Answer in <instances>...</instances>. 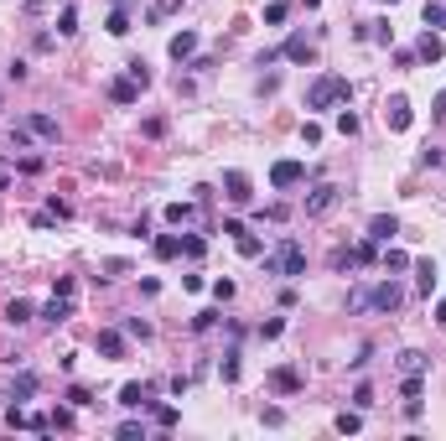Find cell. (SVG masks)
<instances>
[{
	"label": "cell",
	"mask_w": 446,
	"mask_h": 441,
	"mask_svg": "<svg viewBox=\"0 0 446 441\" xmlns=\"http://www.w3.org/2000/svg\"><path fill=\"white\" fill-rule=\"evenodd\" d=\"M405 306V291L395 280H379V286H353L348 291V312H379V317H395Z\"/></svg>",
	"instance_id": "1"
},
{
	"label": "cell",
	"mask_w": 446,
	"mask_h": 441,
	"mask_svg": "<svg viewBox=\"0 0 446 441\" xmlns=\"http://www.w3.org/2000/svg\"><path fill=\"white\" fill-rule=\"evenodd\" d=\"M265 275H285V280H296V275H306V249L291 239V234H281V244L275 249H265Z\"/></svg>",
	"instance_id": "2"
},
{
	"label": "cell",
	"mask_w": 446,
	"mask_h": 441,
	"mask_svg": "<svg viewBox=\"0 0 446 441\" xmlns=\"http://www.w3.org/2000/svg\"><path fill=\"white\" fill-rule=\"evenodd\" d=\"M353 99V83L342 73H322L312 89H306V109H332V104H348Z\"/></svg>",
	"instance_id": "3"
},
{
	"label": "cell",
	"mask_w": 446,
	"mask_h": 441,
	"mask_svg": "<svg viewBox=\"0 0 446 441\" xmlns=\"http://www.w3.org/2000/svg\"><path fill=\"white\" fill-rule=\"evenodd\" d=\"M338 203H342V187H332V182L312 187V192H306V218H322V213H332Z\"/></svg>",
	"instance_id": "4"
},
{
	"label": "cell",
	"mask_w": 446,
	"mask_h": 441,
	"mask_svg": "<svg viewBox=\"0 0 446 441\" xmlns=\"http://www.w3.org/2000/svg\"><path fill=\"white\" fill-rule=\"evenodd\" d=\"M306 182V166L301 161H275L270 166V187H281V192H285V187H301Z\"/></svg>",
	"instance_id": "5"
},
{
	"label": "cell",
	"mask_w": 446,
	"mask_h": 441,
	"mask_svg": "<svg viewBox=\"0 0 446 441\" xmlns=\"http://www.w3.org/2000/svg\"><path fill=\"white\" fill-rule=\"evenodd\" d=\"M384 120H389V130H410V99H405V93H389Z\"/></svg>",
	"instance_id": "6"
},
{
	"label": "cell",
	"mask_w": 446,
	"mask_h": 441,
	"mask_svg": "<svg viewBox=\"0 0 446 441\" xmlns=\"http://www.w3.org/2000/svg\"><path fill=\"white\" fill-rule=\"evenodd\" d=\"M21 130L36 135V140H58V120L52 115H21Z\"/></svg>",
	"instance_id": "7"
},
{
	"label": "cell",
	"mask_w": 446,
	"mask_h": 441,
	"mask_svg": "<svg viewBox=\"0 0 446 441\" xmlns=\"http://www.w3.org/2000/svg\"><path fill=\"white\" fill-rule=\"evenodd\" d=\"M395 234H399V218H395V213H374V218H368V239H374V244H389Z\"/></svg>",
	"instance_id": "8"
},
{
	"label": "cell",
	"mask_w": 446,
	"mask_h": 441,
	"mask_svg": "<svg viewBox=\"0 0 446 441\" xmlns=\"http://www.w3.org/2000/svg\"><path fill=\"white\" fill-rule=\"evenodd\" d=\"M99 359H125V332H115V327H104V332L94 337Z\"/></svg>",
	"instance_id": "9"
},
{
	"label": "cell",
	"mask_w": 446,
	"mask_h": 441,
	"mask_svg": "<svg viewBox=\"0 0 446 441\" xmlns=\"http://www.w3.org/2000/svg\"><path fill=\"white\" fill-rule=\"evenodd\" d=\"M223 187H228V192H223L228 203H249V198H255V192H249V177H244V172H223Z\"/></svg>",
	"instance_id": "10"
},
{
	"label": "cell",
	"mask_w": 446,
	"mask_h": 441,
	"mask_svg": "<svg viewBox=\"0 0 446 441\" xmlns=\"http://www.w3.org/2000/svg\"><path fill=\"white\" fill-rule=\"evenodd\" d=\"M109 99H115V104H135V99H141V83H135V78L125 73V78H115V83H109Z\"/></svg>",
	"instance_id": "11"
},
{
	"label": "cell",
	"mask_w": 446,
	"mask_h": 441,
	"mask_svg": "<svg viewBox=\"0 0 446 441\" xmlns=\"http://www.w3.org/2000/svg\"><path fill=\"white\" fill-rule=\"evenodd\" d=\"M166 52H172V58H176V63H187V58H192V52H198V32H176V36H172V42H166Z\"/></svg>",
	"instance_id": "12"
},
{
	"label": "cell",
	"mask_w": 446,
	"mask_h": 441,
	"mask_svg": "<svg viewBox=\"0 0 446 441\" xmlns=\"http://www.w3.org/2000/svg\"><path fill=\"white\" fill-rule=\"evenodd\" d=\"M441 52H446V42L436 32H425L421 42H415V58H421V63H441Z\"/></svg>",
	"instance_id": "13"
},
{
	"label": "cell",
	"mask_w": 446,
	"mask_h": 441,
	"mask_svg": "<svg viewBox=\"0 0 446 441\" xmlns=\"http://www.w3.org/2000/svg\"><path fill=\"white\" fill-rule=\"evenodd\" d=\"M68 317H73V302H68V296H52V302H47V306H42V322H47V327H58V322H68Z\"/></svg>",
	"instance_id": "14"
},
{
	"label": "cell",
	"mask_w": 446,
	"mask_h": 441,
	"mask_svg": "<svg viewBox=\"0 0 446 441\" xmlns=\"http://www.w3.org/2000/svg\"><path fill=\"white\" fill-rule=\"evenodd\" d=\"M32 395H36V374H32V369H21V374L11 379V400H16V405H26Z\"/></svg>",
	"instance_id": "15"
},
{
	"label": "cell",
	"mask_w": 446,
	"mask_h": 441,
	"mask_svg": "<svg viewBox=\"0 0 446 441\" xmlns=\"http://www.w3.org/2000/svg\"><path fill=\"white\" fill-rule=\"evenodd\" d=\"M119 405L125 410H145L151 405V389H145V384H125V389H119Z\"/></svg>",
	"instance_id": "16"
},
{
	"label": "cell",
	"mask_w": 446,
	"mask_h": 441,
	"mask_svg": "<svg viewBox=\"0 0 446 441\" xmlns=\"http://www.w3.org/2000/svg\"><path fill=\"white\" fill-rule=\"evenodd\" d=\"M192 218H198V198H192V203H172V208H166V223H172V229H187Z\"/></svg>",
	"instance_id": "17"
},
{
	"label": "cell",
	"mask_w": 446,
	"mask_h": 441,
	"mask_svg": "<svg viewBox=\"0 0 446 441\" xmlns=\"http://www.w3.org/2000/svg\"><path fill=\"white\" fill-rule=\"evenodd\" d=\"M32 317H36V306L26 302V296H16V302L5 306V322H11V327H26V322H32Z\"/></svg>",
	"instance_id": "18"
},
{
	"label": "cell",
	"mask_w": 446,
	"mask_h": 441,
	"mask_svg": "<svg viewBox=\"0 0 446 441\" xmlns=\"http://www.w3.org/2000/svg\"><path fill=\"white\" fill-rule=\"evenodd\" d=\"M399 374H425V363H431V359H425V353L421 348H405V353H399Z\"/></svg>",
	"instance_id": "19"
},
{
	"label": "cell",
	"mask_w": 446,
	"mask_h": 441,
	"mask_svg": "<svg viewBox=\"0 0 446 441\" xmlns=\"http://www.w3.org/2000/svg\"><path fill=\"white\" fill-rule=\"evenodd\" d=\"M281 58H291V63H312V42H306V36H291V42L281 47Z\"/></svg>",
	"instance_id": "20"
},
{
	"label": "cell",
	"mask_w": 446,
	"mask_h": 441,
	"mask_svg": "<svg viewBox=\"0 0 446 441\" xmlns=\"http://www.w3.org/2000/svg\"><path fill=\"white\" fill-rule=\"evenodd\" d=\"M270 384L281 389V395H296V389H301V374H296V369H275V374H270Z\"/></svg>",
	"instance_id": "21"
},
{
	"label": "cell",
	"mask_w": 446,
	"mask_h": 441,
	"mask_svg": "<svg viewBox=\"0 0 446 441\" xmlns=\"http://www.w3.org/2000/svg\"><path fill=\"white\" fill-rule=\"evenodd\" d=\"M415 286H421L425 296L436 291V260H415Z\"/></svg>",
	"instance_id": "22"
},
{
	"label": "cell",
	"mask_w": 446,
	"mask_h": 441,
	"mask_svg": "<svg viewBox=\"0 0 446 441\" xmlns=\"http://www.w3.org/2000/svg\"><path fill=\"white\" fill-rule=\"evenodd\" d=\"M358 36H364V42H379V47H389V42H395V32H389L384 21H368V26H358Z\"/></svg>",
	"instance_id": "23"
},
{
	"label": "cell",
	"mask_w": 446,
	"mask_h": 441,
	"mask_svg": "<svg viewBox=\"0 0 446 441\" xmlns=\"http://www.w3.org/2000/svg\"><path fill=\"white\" fill-rule=\"evenodd\" d=\"M182 255V239H176V234H161V239H156V260H176Z\"/></svg>",
	"instance_id": "24"
},
{
	"label": "cell",
	"mask_w": 446,
	"mask_h": 441,
	"mask_svg": "<svg viewBox=\"0 0 446 441\" xmlns=\"http://www.w3.org/2000/svg\"><path fill=\"white\" fill-rule=\"evenodd\" d=\"M332 426H338V431H342V436H353V431L364 426V410H342V416H338V420H332Z\"/></svg>",
	"instance_id": "25"
},
{
	"label": "cell",
	"mask_w": 446,
	"mask_h": 441,
	"mask_svg": "<svg viewBox=\"0 0 446 441\" xmlns=\"http://www.w3.org/2000/svg\"><path fill=\"white\" fill-rule=\"evenodd\" d=\"M425 26H446V0H425Z\"/></svg>",
	"instance_id": "26"
},
{
	"label": "cell",
	"mask_w": 446,
	"mask_h": 441,
	"mask_svg": "<svg viewBox=\"0 0 446 441\" xmlns=\"http://www.w3.org/2000/svg\"><path fill=\"white\" fill-rule=\"evenodd\" d=\"M125 32H130V11L115 5V11H109V36H125Z\"/></svg>",
	"instance_id": "27"
},
{
	"label": "cell",
	"mask_w": 446,
	"mask_h": 441,
	"mask_svg": "<svg viewBox=\"0 0 446 441\" xmlns=\"http://www.w3.org/2000/svg\"><path fill=\"white\" fill-rule=\"evenodd\" d=\"M239 255H244V260H259V255H265V244H259L255 234H239Z\"/></svg>",
	"instance_id": "28"
},
{
	"label": "cell",
	"mask_w": 446,
	"mask_h": 441,
	"mask_svg": "<svg viewBox=\"0 0 446 441\" xmlns=\"http://www.w3.org/2000/svg\"><path fill=\"white\" fill-rule=\"evenodd\" d=\"M176 11H182V0H156L145 16H151V21H166V16H176Z\"/></svg>",
	"instance_id": "29"
},
{
	"label": "cell",
	"mask_w": 446,
	"mask_h": 441,
	"mask_svg": "<svg viewBox=\"0 0 446 441\" xmlns=\"http://www.w3.org/2000/svg\"><path fill=\"white\" fill-rule=\"evenodd\" d=\"M410 265H415V260L405 255V249H389V255H384V270H410Z\"/></svg>",
	"instance_id": "30"
},
{
	"label": "cell",
	"mask_w": 446,
	"mask_h": 441,
	"mask_svg": "<svg viewBox=\"0 0 446 441\" xmlns=\"http://www.w3.org/2000/svg\"><path fill=\"white\" fill-rule=\"evenodd\" d=\"M73 32H78V11H73V5H68V11L58 16V36H73Z\"/></svg>",
	"instance_id": "31"
},
{
	"label": "cell",
	"mask_w": 446,
	"mask_h": 441,
	"mask_svg": "<svg viewBox=\"0 0 446 441\" xmlns=\"http://www.w3.org/2000/svg\"><path fill=\"white\" fill-rule=\"evenodd\" d=\"M374 405V384H358V389H353V410H368Z\"/></svg>",
	"instance_id": "32"
},
{
	"label": "cell",
	"mask_w": 446,
	"mask_h": 441,
	"mask_svg": "<svg viewBox=\"0 0 446 441\" xmlns=\"http://www.w3.org/2000/svg\"><path fill=\"white\" fill-rule=\"evenodd\" d=\"M68 405H73V410H83V405H94V395H89L83 384H73V389H68Z\"/></svg>",
	"instance_id": "33"
},
{
	"label": "cell",
	"mask_w": 446,
	"mask_h": 441,
	"mask_svg": "<svg viewBox=\"0 0 446 441\" xmlns=\"http://www.w3.org/2000/svg\"><path fill=\"white\" fill-rule=\"evenodd\" d=\"M125 73H130V78H135V83H141V89H145V83H151V68H145L141 58H135V63H125Z\"/></svg>",
	"instance_id": "34"
},
{
	"label": "cell",
	"mask_w": 446,
	"mask_h": 441,
	"mask_svg": "<svg viewBox=\"0 0 446 441\" xmlns=\"http://www.w3.org/2000/svg\"><path fill=\"white\" fill-rule=\"evenodd\" d=\"M213 327H218V312H198L192 317V332H213Z\"/></svg>",
	"instance_id": "35"
},
{
	"label": "cell",
	"mask_w": 446,
	"mask_h": 441,
	"mask_svg": "<svg viewBox=\"0 0 446 441\" xmlns=\"http://www.w3.org/2000/svg\"><path fill=\"white\" fill-rule=\"evenodd\" d=\"M125 337H151V322H141V317H125Z\"/></svg>",
	"instance_id": "36"
},
{
	"label": "cell",
	"mask_w": 446,
	"mask_h": 441,
	"mask_svg": "<svg viewBox=\"0 0 446 441\" xmlns=\"http://www.w3.org/2000/svg\"><path fill=\"white\" fill-rule=\"evenodd\" d=\"M156 426L172 431V426H176V405H156Z\"/></svg>",
	"instance_id": "37"
},
{
	"label": "cell",
	"mask_w": 446,
	"mask_h": 441,
	"mask_svg": "<svg viewBox=\"0 0 446 441\" xmlns=\"http://www.w3.org/2000/svg\"><path fill=\"white\" fill-rule=\"evenodd\" d=\"M399 389H405V400H421L425 384H421V374H405V384H399Z\"/></svg>",
	"instance_id": "38"
},
{
	"label": "cell",
	"mask_w": 446,
	"mask_h": 441,
	"mask_svg": "<svg viewBox=\"0 0 446 441\" xmlns=\"http://www.w3.org/2000/svg\"><path fill=\"white\" fill-rule=\"evenodd\" d=\"M182 249H187V255H192V260H198V255H202V249H208V239H202V234H187V239H182Z\"/></svg>",
	"instance_id": "39"
},
{
	"label": "cell",
	"mask_w": 446,
	"mask_h": 441,
	"mask_svg": "<svg viewBox=\"0 0 446 441\" xmlns=\"http://www.w3.org/2000/svg\"><path fill=\"white\" fill-rule=\"evenodd\" d=\"M301 140H306V146H322V125H317V120H306V125H301Z\"/></svg>",
	"instance_id": "40"
},
{
	"label": "cell",
	"mask_w": 446,
	"mask_h": 441,
	"mask_svg": "<svg viewBox=\"0 0 446 441\" xmlns=\"http://www.w3.org/2000/svg\"><path fill=\"white\" fill-rule=\"evenodd\" d=\"M338 130H342V135H358V115H353V109H342V115H338Z\"/></svg>",
	"instance_id": "41"
},
{
	"label": "cell",
	"mask_w": 446,
	"mask_h": 441,
	"mask_svg": "<svg viewBox=\"0 0 446 441\" xmlns=\"http://www.w3.org/2000/svg\"><path fill=\"white\" fill-rule=\"evenodd\" d=\"M285 332V322H281V317H270V322H259V337H281Z\"/></svg>",
	"instance_id": "42"
},
{
	"label": "cell",
	"mask_w": 446,
	"mask_h": 441,
	"mask_svg": "<svg viewBox=\"0 0 446 441\" xmlns=\"http://www.w3.org/2000/svg\"><path fill=\"white\" fill-rule=\"evenodd\" d=\"M441 161H446L441 146H425V151H421V166H441Z\"/></svg>",
	"instance_id": "43"
},
{
	"label": "cell",
	"mask_w": 446,
	"mask_h": 441,
	"mask_svg": "<svg viewBox=\"0 0 446 441\" xmlns=\"http://www.w3.org/2000/svg\"><path fill=\"white\" fill-rule=\"evenodd\" d=\"M265 21H270V26L285 21V5H281V0H275V5H265Z\"/></svg>",
	"instance_id": "44"
},
{
	"label": "cell",
	"mask_w": 446,
	"mask_h": 441,
	"mask_svg": "<svg viewBox=\"0 0 446 441\" xmlns=\"http://www.w3.org/2000/svg\"><path fill=\"white\" fill-rule=\"evenodd\" d=\"M431 115H436V120H446V89L436 93V104H431Z\"/></svg>",
	"instance_id": "45"
},
{
	"label": "cell",
	"mask_w": 446,
	"mask_h": 441,
	"mask_svg": "<svg viewBox=\"0 0 446 441\" xmlns=\"http://www.w3.org/2000/svg\"><path fill=\"white\" fill-rule=\"evenodd\" d=\"M436 322H441V327H446V302H436Z\"/></svg>",
	"instance_id": "46"
},
{
	"label": "cell",
	"mask_w": 446,
	"mask_h": 441,
	"mask_svg": "<svg viewBox=\"0 0 446 441\" xmlns=\"http://www.w3.org/2000/svg\"><path fill=\"white\" fill-rule=\"evenodd\" d=\"M5 187H11V177H5V172H0V192H5Z\"/></svg>",
	"instance_id": "47"
},
{
	"label": "cell",
	"mask_w": 446,
	"mask_h": 441,
	"mask_svg": "<svg viewBox=\"0 0 446 441\" xmlns=\"http://www.w3.org/2000/svg\"><path fill=\"white\" fill-rule=\"evenodd\" d=\"M384 5H395V0H384Z\"/></svg>",
	"instance_id": "48"
}]
</instances>
